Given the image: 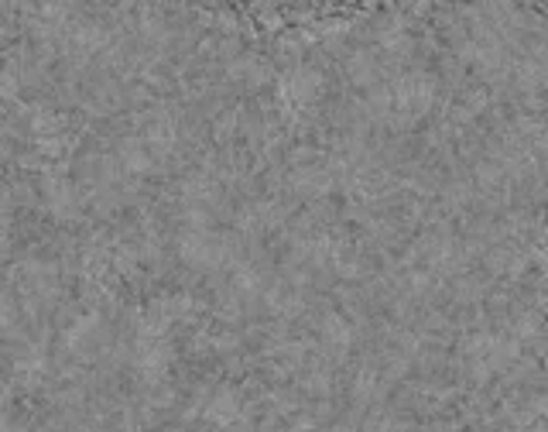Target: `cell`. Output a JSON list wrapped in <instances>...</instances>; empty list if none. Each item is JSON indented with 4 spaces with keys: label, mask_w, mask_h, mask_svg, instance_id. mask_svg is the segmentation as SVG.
Here are the masks:
<instances>
[{
    "label": "cell",
    "mask_w": 548,
    "mask_h": 432,
    "mask_svg": "<svg viewBox=\"0 0 548 432\" xmlns=\"http://www.w3.org/2000/svg\"><path fill=\"white\" fill-rule=\"evenodd\" d=\"M11 319H14L11 302H7V299H0V326H11Z\"/></svg>",
    "instance_id": "cell-1"
}]
</instances>
